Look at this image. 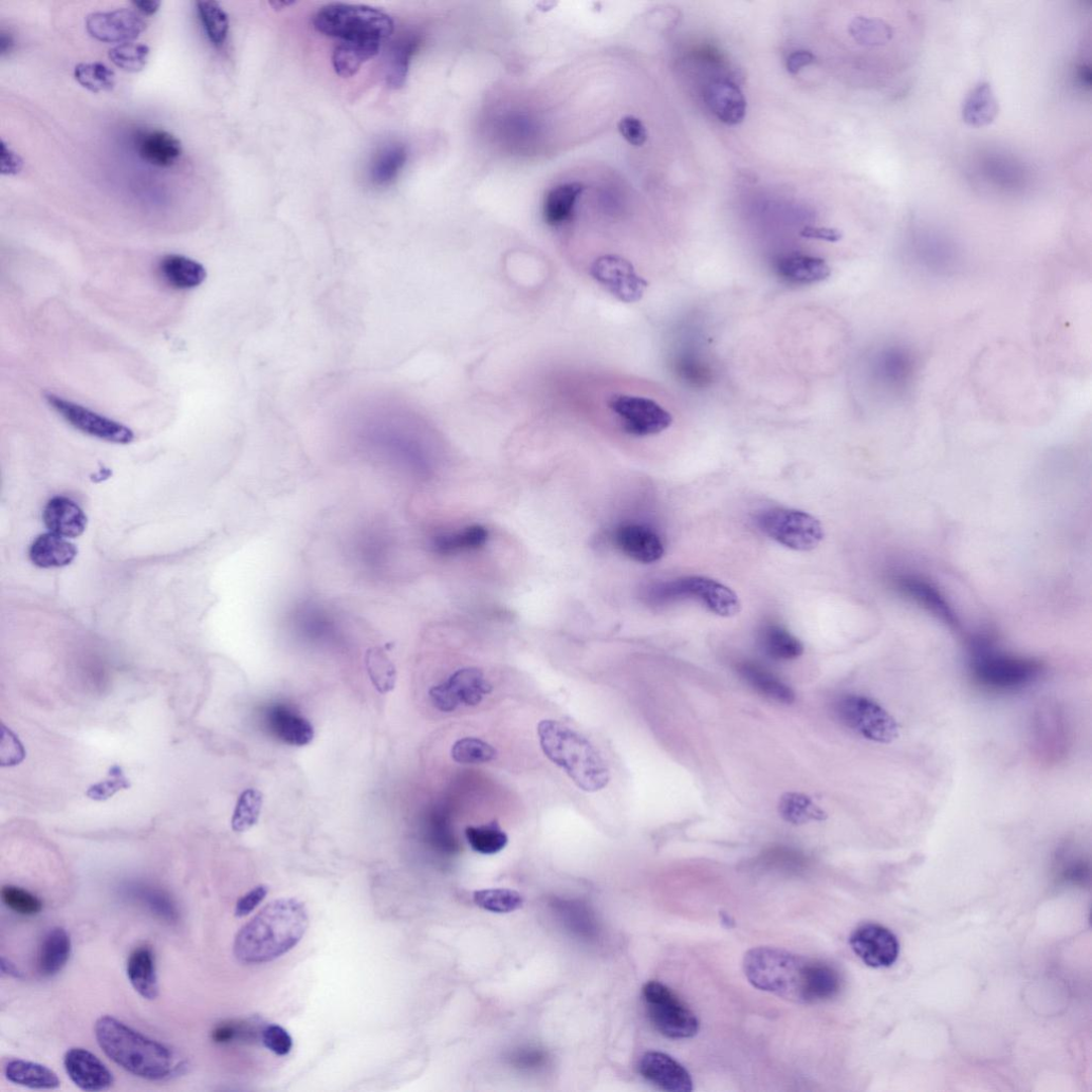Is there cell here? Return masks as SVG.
Masks as SVG:
<instances>
[{
    "instance_id": "obj_14",
    "label": "cell",
    "mask_w": 1092,
    "mask_h": 1092,
    "mask_svg": "<svg viewBox=\"0 0 1092 1092\" xmlns=\"http://www.w3.org/2000/svg\"><path fill=\"white\" fill-rule=\"evenodd\" d=\"M45 399L74 429L86 435L122 446L135 440L133 431L126 426L91 411L79 403L50 393L45 395Z\"/></svg>"
},
{
    "instance_id": "obj_41",
    "label": "cell",
    "mask_w": 1092,
    "mask_h": 1092,
    "mask_svg": "<svg viewBox=\"0 0 1092 1092\" xmlns=\"http://www.w3.org/2000/svg\"><path fill=\"white\" fill-rule=\"evenodd\" d=\"M473 899L479 908L493 914H510L520 909L524 903L523 896L509 888L476 891Z\"/></svg>"
},
{
    "instance_id": "obj_3",
    "label": "cell",
    "mask_w": 1092,
    "mask_h": 1092,
    "mask_svg": "<svg viewBox=\"0 0 1092 1092\" xmlns=\"http://www.w3.org/2000/svg\"><path fill=\"white\" fill-rule=\"evenodd\" d=\"M96 1038L107 1057L133 1076L162 1081L174 1076L179 1066L169 1048L127 1026L114 1016L103 1015L96 1023Z\"/></svg>"
},
{
    "instance_id": "obj_5",
    "label": "cell",
    "mask_w": 1092,
    "mask_h": 1092,
    "mask_svg": "<svg viewBox=\"0 0 1092 1092\" xmlns=\"http://www.w3.org/2000/svg\"><path fill=\"white\" fill-rule=\"evenodd\" d=\"M1045 672L1044 663L1032 657L997 651L986 638H978L971 646V674L978 688L996 694L1023 691L1038 682Z\"/></svg>"
},
{
    "instance_id": "obj_27",
    "label": "cell",
    "mask_w": 1092,
    "mask_h": 1092,
    "mask_svg": "<svg viewBox=\"0 0 1092 1092\" xmlns=\"http://www.w3.org/2000/svg\"><path fill=\"white\" fill-rule=\"evenodd\" d=\"M158 270L166 284L179 290L196 288L205 282L208 276L205 266L190 257L178 254L163 256L158 264Z\"/></svg>"
},
{
    "instance_id": "obj_49",
    "label": "cell",
    "mask_w": 1092,
    "mask_h": 1092,
    "mask_svg": "<svg viewBox=\"0 0 1092 1092\" xmlns=\"http://www.w3.org/2000/svg\"><path fill=\"white\" fill-rule=\"evenodd\" d=\"M0 896L8 909L20 916L32 917L43 909L42 900L20 886L5 885Z\"/></svg>"
},
{
    "instance_id": "obj_46",
    "label": "cell",
    "mask_w": 1092,
    "mask_h": 1092,
    "mask_svg": "<svg viewBox=\"0 0 1092 1092\" xmlns=\"http://www.w3.org/2000/svg\"><path fill=\"white\" fill-rule=\"evenodd\" d=\"M74 77L81 86L94 94L111 91L116 86V73L102 63L80 64L74 70Z\"/></svg>"
},
{
    "instance_id": "obj_2",
    "label": "cell",
    "mask_w": 1092,
    "mask_h": 1092,
    "mask_svg": "<svg viewBox=\"0 0 1092 1092\" xmlns=\"http://www.w3.org/2000/svg\"><path fill=\"white\" fill-rule=\"evenodd\" d=\"M309 928L305 903L281 898L268 903L238 932L235 958L244 965H262L291 951Z\"/></svg>"
},
{
    "instance_id": "obj_19",
    "label": "cell",
    "mask_w": 1092,
    "mask_h": 1092,
    "mask_svg": "<svg viewBox=\"0 0 1092 1092\" xmlns=\"http://www.w3.org/2000/svg\"><path fill=\"white\" fill-rule=\"evenodd\" d=\"M64 1065L71 1081L84 1091H105L114 1085L113 1073L86 1049H70L65 1055Z\"/></svg>"
},
{
    "instance_id": "obj_37",
    "label": "cell",
    "mask_w": 1092,
    "mask_h": 1092,
    "mask_svg": "<svg viewBox=\"0 0 1092 1092\" xmlns=\"http://www.w3.org/2000/svg\"><path fill=\"white\" fill-rule=\"evenodd\" d=\"M380 50L381 47L373 45L338 43L333 49L332 65L339 77L350 79L357 76L363 65L375 58Z\"/></svg>"
},
{
    "instance_id": "obj_64",
    "label": "cell",
    "mask_w": 1092,
    "mask_h": 1092,
    "mask_svg": "<svg viewBox=\"0 0 1092 1092\" xmlns=\"http://www.w3.org/2000/svg\"><path fill=\"white\" fill-rule=\"evenodd\" d=\"M292 4H293V3H286V2H274V3H270V5H271V6H272V7L274 8V9H282V8H284V7H287V6H290V5H292Z\"/></svg>"
},
{
    "instance_id": "obj_12",
    "label": "cell",
    "mask_w": 1092,
    "mask_h": 1092,
    "mask_svg": "<svg viewBox=\"0 0 1092 1092\" xmlns=\"http://www.w3.org/2000/svg\"><path fill=\"white\" fill-rule=\"evenodd\" d=\"M608 408L618 416L624 433L637 438L659 435L674 422L673 415L650 398L617 394L609 398Z\"/></svg>"
},
{
    "instance_id": "obj_51",
    "label": "cell",
    "mask_w": 1092,
    "mask_h": 1092,
    "mask_svg": "<svg viewBox=\"0 0 1092 1092\" xmlns=\"http://www.w3.org/2000/svg\"><path fill=\"white\" fill-rule=\"evenodd\" d=\"M135 895L159 918L169 922L177 920L175 904L163 892L152 890V888H141L139 892H135Z\"/></svg>"
},
{
    "instance_id": "obj_53",
    "label": "cell",
    "mask_w": 1092,
    "mask_h": 1092,
    "mask_svg": "<svg viewBox=\"0 0 1092 1092\" xmlns=\"http://www.w3.org/2000/svg\"><path fill=\"white\" fill-rule=\"evenodd\" d=\"M1062 874L1070 880H1083L1089 874V866L1078 849L1065 846L1060 858Z\"/></svg>"
},
{
    "instance_id": "obj_24",
    "label": "cell",
    "mask_w": 1092,
    "mask_h": 1092,
    "mask_svg": "<svg viewBox=\"0 0 1092 1092\" xmlns=\"http://www.w3.org/2000/svg\"><path fill=\"white\" fill-rule=\"evenodd\" d=\"M409 159V149L401 142H388L380 147L368 166V180L377 189L390 187Z\"/></svg>"
},
{
    "instance_id": "obj_10",
    "label": "cell",
    "mask_w": 1092,
    "mask_h": 1092,
    "mask_svg": "<svg viewBox=\"0 0 1092 1092\" xmlns=\"http://www.w3.org/2000/svg\"><path fill=\"white\" fill-rule=\"evenodd\" d=\"M835 710L844 726L871 742L890 744L899 735L896 720L868 697L845 695L836 702Z\"/></svg>"
},
{
    "instance_id": "obj_33",
    "label": "cell",
    "mask_w": 1092,
    "mask_h": 1092,
    "mask_svg": "<svg viewBox=\"0 0 1092 1092\" xmlns=\"http://www.w3.org/2000/svg\"><path fill=\"white\" fill-rule=\"evenodd\" d=\"M72 952L70 935L63 928L50 930L44 937L38 955V969L44 977L57 975L67 966Z\"/></svg>"
},
{
    "instance_id": "obj_59",
    "label": "cell",
    "mask_w": 1092,
    "mask_h": 1092,
    "mask_svg": "<svg viewBox=\"0 0 1092 1092\" xmlns=\"http://www.w3.org/2000/svg\"><path fill=\"white\" fill-rule=\"evenodd\" d=\"M23 168V160L10 147L2 141V173L5 175H14L20 172Z\"/></svg>"
},
{
    "instance_id": "obj_17",
    "label": "cell",
    "mask_w": 1092,
    "mask_h": 1092,
    "mask_svg": "<svg viewBox=\"0 0 1092 1092\" xmlns=\"http://www.w3.org/2000/svg\"><path fill=\"white\" fill-rule=\"evenodd\" d=\"M88 33L105 43H131L145 30L146 23L140 13L131 9L96 12L86 20Z\"/></svg>"
},
{
    "instance_id": "obj_45",
    "label": "cell",
    "mask_w": 1092,
    "mask_h": 1092,
    "mask_svg": "<svg viewBox=\"0 0 1092 1092\" xmlns=\"http://www.w3.org/2000/svg\"><path fill=\"white\" fill-rule=\"evenodd\" d=\"M497 751L483 739L465 737L457 740L452 748L453 760L464 765H480L495 760Z\"/></svg>"
},
{
    "instance_id": "obj_54",
    "label": "cell",
    "mask_w": 1092,
    "mask_h": 1092,
    "mask_svg": "<svg viewBox=\"0 0 1092 1092\" xmlns=\"http://www.w3.org/2000/svg\"><path fill=\"white\" fill-rule=\"evenodd\" d=\"M262 1040L265 1047L279 1057H285L292 1048L290 1035L280 1025L266 1026L262 1033Z\"/></svg>"
},
{
    "instance_id": "obj_40",
    "label": "cell",
    "mask_w": 1092,
    "mask_h": 1092,
    "mask_svg": "<svg viewBox=\"0 0 1092 1092\" xmlns=\"http://www.w3.org/2000/svg\"><path fill=\"white\" fill-rule=\"evenodd\" d=\"M466 838L475 853L488 856L498 854L509 841L506 832L496 822L468 827Z\"/></svg>"
},
{
    "instance_id": "obj_4",
    "label": "cell",
    "mask_w": 1092,
    "mask_h": 1092,
    "mask_svg": "<svg viewBox=\"0 0 1092 1092\" xmlns=\"http://www.w3.org/2000/svg\"><path fill=\"white\" fill-rule=\"evenodd\" d=\"M538 736L549 760L561 767L579 788L596 793L608 785L609 768L584 735L560 721L548 719L539 724Z\"/></svg>"
},
{
    "instance_id": "obj_48",
    "label": "cell",
    "mask_w": 1092,
    "mask_h": 1092,
    "mask_svg": "<svg viewBox=\"0 0 1092 1092\" xmlns=\"http://www.w3.org/2000/svg\"><path fill=\"white\" fill-rule=\"evenodd\" d=\"M965 119L973 125L989 123L996 114V105L987 85L979 86L967 101Z\"/></svg>"
},
{
    "instance_id": "obj_60",
    "label": "cell",
    "mask_w": 1092,
    "mask_h": 1092,
    "mask_svg": "<svg viewBox=\"0 0 1092 1092\" xmlns=\"http://www.w3.org/2000/svg\"><path fill=\"white\" fill-rule=\"evenodd\" d=\"M240 1034H242V1029L237 1025L225 1023L214 1029L212 1039L216 1044H229L236 1040Z\"/></svg>"
},
{
    "instance_id": "obj_22",
    "label": "cell",
    "mask_w": 1092,
    "mask_h": 1092,
    "mask_svg": "<svg viewBox=\"0 0 1092 1092\" xmlns=\"http://www.w3.org/2000/svg\"><path fill=\"white\" fill-rule=\"evenodd\" d=\"M707 102L720 122L734 126L747 114V101L738 86L729 81H716L707 90Z\"/></svg>"
},
{
    "instance_id": "obj_15",
    "label": "cell",
    "mask_w": 1092,
    "mask_h": 1092,
    "mask_svg": "<svg viewBox=\"0 0 1092 1092\" xmlns=\"http://www.w3.org/2000/svg\"><path fill=\"white\" fill-rule=\"evenodd\" d=\"M590 274L603 288L624 304L641 300L647 282L635 270L626 258L615 255H602L590 266Z\"/></svg>"
},
{
    "instance_id": "obj_6",
    "label": "cell",
    "mask_w": 1092,
    "mask_h": 1092,
    "mask_svg": "<svg viewBox=\"0 0 1092 1092\" xmlns=\"http://www.w3.org/2000/svg\"><path fill=\"white\" fill-rule=\"evenodd\" d=\"M320 33L339 43L383 47L394 33L393 18L382 10L344 3L322 7L313 18Z\"/></svg>"
},
{
    "instance_id": "obj_18",
    "label": "cell",
    "mask_w": 1092,
    "mask_h": 1092,
    "mask_svg": "<svg viewBox=\"0 0 1092 1092\" xmlns=\"http://www.w3.org/2000/svg\"><path fill=\"white\" fill-rule=\"evenodd\" d=\"M892 583L900 594L927 609L929 613L944 624L954 629L960 627V621L952 605L941 594V591L929 581L914 576V574L905 573L893 577Z\"/></svg>"
},
{
    "instance_id": "obj_35",
    "label": "cell",
    "mask_w": 1092,
    "mask_h": 1092,
    "mask_svg": "<svg viewBox=\"0 0 1092 1092\" xmlns=\"http://www.w3.org/2000/svg\"><path fill=\"white\" fill-rule=\"evenodd\" d=\"M6 1079L18 1086L30 1089H57L60 1080L55 1073L38 1063L23 1060L10 1061L5 1067Z\"/></svg>"
},
{
    "instance_id": "obj_28",
    "label": "cell",
    "mask_w": 1092,
    "mask_h": 1092,
    "mask_svg": "<svg viewBox=\"0 0 1092 1092\" xmlns=\"http://www.w3.org/2000/svg\"><path fill=\"white\" fill-rule=\"evenodd\" d=\"M736 671L758 694L772 701L782 703V705H792L795 701V694L788 685L776 678L762 664L745 660L737 663Z\"/></svg>"
},
{
    "instance_id": "obj_23",
    "label": "cell",
    "mask_w": 1092,
    "mask_h": 1092,
    "mask_svg": "<svg viewBox=\"0 0 1092 1092\" xmlns=\"http://www.w3.org/2000/svg\"><path fill=\"white\" fill-rule=\"evenodd\" d=\"M45 526L50 532L65 538H79L87 528V515L72 499L55 496L45 506L43 512Z\"/></svg>"
},
{
    "instance_id": "obj_39",
    "label": "cell",
    "mask_w": 1092,
    "mask_h": 1092,
    "mask_svg": "<svg viewBox=\"0 0 1092 1092\" xmlns=\"http://www.w3.org/2000/svg\"><path fill=\"white\" fill-rule=\"evenodd\" d=\"M489 540V531L481 525H472L464 530L438 536L435 549L443 555H451L483 548Z\"/></svg>"
},
{
    "instance_id": "obj_36",
    "label": "cell",
    "mask_w": 1092,
    "mask_h": 1092,
    "mask_svg": "<svg viewBox=\"0 0 1092 1092\" xmlns=\"http://www.w3.org/2000/svg\"><path fill=\"white\" fill-rule=\"evenodd\" d=\"M760 644L763 651L773 659L792 660L799 658L804 653V645L801 640L792 635L785 628L776 624L763 627L760 633Z\"/></svg>"
},
{
    "instance_id": "obj_8",
    "label": "cell",
    "mask_w": 1092,
    "mask_h": 1092,
    "mask_svg": "<svg viewBox=\"0 0 1092 1092\" xmlns=\"http://www.w3.org/2000/svg\"><path fill=\"white\" fill-rule=\"evenodd\" d=\"M755 522L770 539L794 551H812L824 539L821 522L805 511L767 509L756 515Z\"/></svg>"
},
{
    "instance_id": "obj_30",
    "label": "cell",
    "mask_w": 1092,
    "mask_h": 1092,
    "mask_svg": "<svg viewBox=\"0 0 1092 1092\" xmlns=\"http://www.w3.org/2000/svg\"><path fill=\"white\" fill-rule=\"evenodd\" d=\"M126 974L129 983L145 999L153 1001L159 994L155 957L150 948L140 947L127 960Z\"/></svg>"
},
{
    "instance_id": "obj_31",
    "label": "cell",
    "mask_w": 1092,
    "mask_h": 1092,
    "mask_svg": "<svg viewBox=\"0 0 1092 1092\" xmlns=\"http://www.w3.org/2000/svg\"><path fill=\"white\" fill-rule=\"evenodd\" d=\"M420 36L416 33H404L391 44L385 64V80L393 89H400L408 78L413 55L420 45Z\"/></svg>"
},
{
    "instance_id": "obj_42",
    "label": "cell",
    "mask_w": 1092,
    "mask_h": 1092,
    "mask_svg": "<svg viewBox=\"0 0 1092 1092\" xmlns=\"http://www.w3.org/2000/svg\"><path fill=\"white\" fill-rule=\"evenodd\" d=\"M197 6L210 41L218 47L224 45L230 29L227 12L216 2H199Z\"/></svg>"
},
{
    "instance_id": "obj_34",
    "label": "cell",
    "mask_w": 1092,
    "mask_h": 1092,
    "mask_svg": "<svg viewBox=\"0 0 1092 1092\" xmlns=\"http://www.w3.org/2000/svg\"><path fill=\"white\" fill-rule=\"evenodd\" d=\"M269 724L275 736L290 746H307L314 738L310 721L284 708H275L270 712Z\"/></svg>"
},
{
    "instance_id": "obj_62",
    "label": "cell",
    "mask_w": 1092,
    "mask_h": 1092,
    "mask_svg": "<svg viewBox=\"0 0 1092 1092\" xmlns=\"http://www.w3.org/2000/svg\"><path fill=\"white\" fill-rule=\"evenodd\" d=\"M0 967H2V972L5 975H8V976H11V977H14V978H22L23 977L22 972L20 970H18V968L13 964V962H11L9 959H7L5 957H2V965H0Z\"/></svg>"
},
{
    "instance_id": "obj_32",
    "label": "cell",
    "mask_w": 1092,
    "mask_h": 1092,
    "mask_svg": "<svg viewBox=\"0 0 1092 1092\" xmlns=\"http://www.w3.org/2000/svg\"><path fill=\"white\" fill-rule=\"evenodd\" d=\"M585 191L579 181L566 183L551 190L543 205V218L551 227H561L570 221L580 196Z\"/></svg>"
},
{
    "instance_id": "obj_1",
    "label": "cell",
    "mask_w": 1092,
    "mask_h": 1092,
    "mask_svg": "<svg viewBox=\"0 0 1092 1092\" xmlns=\"http://www.w3.org/2000/svg\"><path fill=\"white\" fill-rule=\"evenodd\" d=\"M743 968L754 988L796 1004L824 1003L842 987L840 973L826 962L776 948L750 950Z\"/></svg>"
},
{
    "instance_id": "obj_38",
    "label": "cell",
    "mask_w": 1092,
    "mask_h": 1092,
    "mask_svg": "<svg viewBox=\"0 0 1092 1092\" xmlns=\"http://www.w3.org/2000/svg\"><path fill=\"white\" fill-rule=\"evenodd\" d=\"M780 817L792 825H805L810 822H823L828 814L814 804L808 796L800 793H786L779 802Z\"/></svg>"
},
{
    "instance_id": "obj_26",
    "label": "cell",
    "mask_w": 1092,
    "mask_h": 1092,
    "mask_svg": "<svg viewBox=\"0 0 1092 1092\" xmlns=\"http://www.w3.org/2000/svg\"><path fill=\"white\" fill-rule=\"evenodd\" d=\"M136 149L144 161L159 168H169L181 154L179 140L161 129L141 133L136 141Z\"/></svg>"
},
{
    "instance_id": "obj_58",
    "label": "cell",
    "mask_w": 1092,
    "mask_h": 1092,
    "mask_svg": "<svg viewBox=\"0 0 1092 1092\" xmlns=\"http://www.w3.org/2000/svg\"><path fill=\"white\" fill-rule=\"evenodd\" d=\"M816 55L809 50L794 51L786 60V70L791 76H798L805 67L816 63Z\"/></svg>"
},
{
    "instance_id": "obj_13",
    "label": "cell",
    "mask_w": 1092,
    "mask_h": 1092,
    "mask_svg": "<svg viewBox=\"0 0 1092 1092\" xmlns=\"http://www.w3.org/2000/svg\"><path fill=\"white\" fill-rule=\"evenodd\" d=\"M493 688L483 672L469 668L456 672L451 678L430 691L433 706L443 713L459 707H476Z\"/></svg>"
},
{
    "instance_id": "obj_63",
    "label": "cell",
    "mask_w": 1092,
    "mask_h": 1092,
    "mask_svg": "<svg viewBox=\"0 0 1092 1092\" xmlns=\"http://www.w3.org/2000/svg\"><path fill=\"white\" fill-rule=\"evenodd\" d=\"M13 46L14 41L12 36L10 35V33H7L3 30L2 34H0V53H2V55L9 53L12 50Z\"/></svg>"
},
{
    "instance_id": "obj_55",
    "label": "cell",
    "mask_w": 1092,
    "mask_h": 1092,
    "mask_svg": "<svg viewBox=\"0 0 1092 1092\" xmlns=\"http://www.w3.org/2000/svg\"><path fill=\"white\" fill-rule=\"evenodd\" d=\"M621 136L634 146H642L647 140V132L643 123L636 117L626 116L618 123Z\"/></svg>"
},
{
    "instance_id": "obj_50",
    "label": "cell",
    "mask_w": 1092,
    "mask_h": 1092,
    "mask_svg": "<svg viewBox=\"0 0 1092 1092\" xmlns=\"http://www.w3.org/2000/svg\"><path fill=\"white\" fill-rule=\"evenodd\" d=\"M131 786V780L127 778L123 768L115 764L109 768L107 778L92 784L87 790L86 796L91 801L103 803L114 798L118 792Z\"/></svg>"
},
{
    "instance_id": "obj_9",
    "label": "cell",
    "mask_w": 1092,
    "mask_h": 1092,
    "mask_svg": "<svg viewBox=\"0 0 1092 1092\" xmlns=\"http://www.w3.org/2000/svg\"><path fill=\"white\" fill-rule=\"evenodd\" d=\"M642 997L655 1029L671 1040H690L699 1032L696 1014L668 986L650 980L642 987Z\"/></svg>"
},
{
    "instance_id": "obj_47",
    "label": "cell",
    "mask_w": 1092,
    "mask_h": 1092,
    "mask_svg": "<svg viewBox=\"0 0 1092 1092\" xmlns=\"http://www.w3.org/2000/svg\"><path fill=\"white\" fill-rule=\"evenodd\" d=\"M150 47L145 44L124 43L109 50V59L123 71H142L150 57Z\"/></svg>"
},
{
    "instance_id": "obj_16",
    "label": "cell",
    "mask_w": 1092,
    "mask_h": 1092,
    "mask_svg": "<svg viewBox=\"0 0 1092 1092\" xmlns=\"http://www.w3.org/2000/svg\"><path fill=\"white\" fill-rule=\"evenodd\" d=\"M849 944L864 964L874 969L892 967L900 949L897 937L875 923L861 925L851 934Z\"/></svg>"
},
{
    "instance_id": "obj_7",
    "label": "cell",
    "mask_w": 1092,
    "mask_h": 1092,
    "mask_svg": "<svg viewBox=\"0 0 1092 1092\" xmlns=\"http://www.w3.org/2000/svg\"><path fill=\"white\" fill-rule=\"evenodd\" d=\"M647 603L664 606L682 600H695L720 617L739 613L740 602L735 592L717 581L703 577H688L652 585L645 594Z\"/></svg>"
},
{
    "instance_id": "obj_56",
    "label": "cell",
    "mask_w": 1092,
    "mask_h": 1092,
    "mask_svg": "<svg viewBox=\"0 0 1092 1092\" xmlns=\"http://www.w3.org/2000/svg\"><path fill=\"white\" fill-rule=\"evenodd\" d=\"M267 893L268 886L263 884L255 886L253 890L238 899L235 906V916L244 918L250 915L265 899Z\"/></svg>"
},
{
    "instance_id": "obj_25",
    "label": "cell",
    "mask_w": 1092,
    "mask_h": 1092,
    "mask_svg": "<svg viewBox=\"0 0 1092 1092\" xmlns=\"http://www.w3.org/2000/svg\"><path fill=\"white\" fill-rule=\"evenodd\" d=\"M78 554L76 544L53 532L40 534L29 550L32 564L42 569L67 567L77 559Z\"/></svg>"
},
{
    "instance_id": "obj_61",
    "label": "cell",
    "mask_w": 1092,
    "mask_h": 1092,
    "mask_svg": "<svg viewBox=\"0 0 1092 1092\" xmlns=\"http://www.w3.org/2000/svg\"><path fill=\"white\" fill-rule=\"evenodd\" d=\"M160 5H161V3L160 2H155V0H149V2H146V0H143V2H134L133 3V6L136 8V10L140 14L145 15V16L154 15L159 10Z\"/></svg>"
},
{
    "instance_id": "obj_57",
    "label": "cell",
    "mask_w": 1092,
    "mask_h": 1092,
    "mask_svg": "<svg viewBox=\"0 0 1092 1092\" xmlns=\"http://www.w3.org/2000/svg\"><path fill=\"white\" fill-rule=\"evenodd\" d=\"M801 236L808 239L823 240L828 243H838L843 238V234L838 229L832 228H819V227H805L801 231Z\"/></svg>"
},
{
    "instance_id": "obj_44",
    "label": "cell",
    "mask_w": 1092,
    "mask_h": 1092,
    "mask_svg": "<svg viewBox=\"0 0 1092 1092\" xmlns=\"http://www.w3.org/2000/svg\"><path fill=\"white\" fill-rule=\"evenodd\" d=\"M366 669L379 693L386 694L394 690L396 684V670L380 647L368 650L366 654Z\"/></svg>"
},
{
    "instance_id": "obj_11",
    "label": "cell",
    "mask_w": 1092,
    "mask_h": 1092,
    "mask_svg": "<svg viewBox=\"0 0 1092 1092\" xmlns=\"http://www.w3.org/2000/svg\"><path fill=\"white\" fill-rule=\"evenodd\" d=\"M1068 716L1058 703L1047 702L1036 710L1032 720V744L1036 755L1047 764L1065 760L1071 748Z\"/></svg>"
},
{
    "instance_id": "obj_20",
    "label": "cell",
    "mask_w": 1092,
    "mask_h": 1092,
    "mask_svg": "<svg viewBox=\"0 0 1092 1092\" xmlns=\"http://www.w3.org/2000/svg\"><path fill=\"white\" fill-rule=\"evenodd\" d=\"M639 1072L644 1080L663 1091L691 1092L694 1090L690 1072L669 1054L657 1051L646 1052L639 1062Z\"/></svg>"
},
{
    "instance_id": "obj_29",
    "label": "cell",
    "mask_w": 1092,
    "mask_h": 1092,
    "mask_svg": "<svg viewBox=\"0 0 1092 1092\" xmlns=\"http://www.w3.org/2000/svg\"><path fill=\"white\" fill-rule=\"evenodd\" d=\"M776 270L783 280L801 285L820 283L831 275V268L823 258L805 254L781 258Z\"/></svg>"
},
{
    "instance_id": "obj_52",
    "label": "cell",
    "mask_w": 1092,
    "mask_h": 1092,
    "mask_svg": "<svg viewBox=\"0 0 1092 1092\" xmlns=\"http://www.w3.org/2000/svg\"><path fill=\"white\" fill-rule=\"evenodd\" d=\"M849 32L854 36V39L863 45H876L880 43L886 35L884 26L880 25L877 21L869 20L865 17H856L849 26Z\"/></svg>"
},
{
    "instance_id": "obj_21",
    "label": "cell",
    "mask_w": 1092,
    "mask_h": 1092,
    "mask_svg": "<svg viewBox=\"0 0 1092 1092\" xmlns=\"http://www.w3.org/2000/svg\"><path fill=\"white\" fill-rule=\"evenodd\" d=\"M615 542L627 558L644 565L660 561L664 554L660 536L643 525L620 526L615 533Z\"/></svg>"
},
{
    "instance_id": "obj_43",
    "label": "cell",
    "mask_w": 1092,
    "mask_h": 1092,
    "mask_svg": "<svg viewBox=\"0 0 1092 1092\" xmlns=\"http://www.w3.org/2000/svg\"><path fill=\"white\" fill-rule=\"evenodd\" d=\"M264 802L263 793L246 790L239 796L232 819V829L242 833L251 829L260 819Z\"/></svg>"
}]
</instances>
